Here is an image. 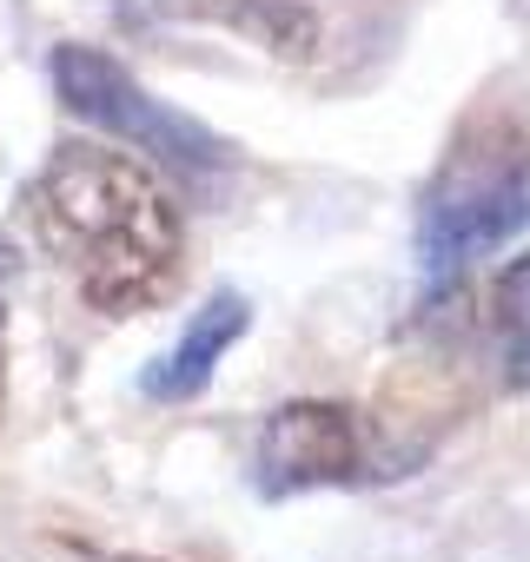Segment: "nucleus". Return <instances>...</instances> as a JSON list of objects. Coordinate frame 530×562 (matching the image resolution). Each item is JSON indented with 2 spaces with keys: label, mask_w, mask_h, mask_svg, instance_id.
<instances>
[{
  "label": "nucleus",
  "mask_w": 530,
  "mask_h": 562,
  "mask_svg": "<svg viewBox=\"0 0 530 562\" xmlns=\"http://www.w3.org/2000/svg\"><path fill=\"white\" fill-rule=\"evenodd\" d=\"M34 232L87 305L126 318L179 271V212L153 172L113 146H60L34 186Z\"/></svg>",
  "instance_id": "f257e3e1"
},
{
  "label": "nucleus",
  "mask_w": 530,
  "mask_h": 562,
  "mask_svg": "<svg viewBox=\"0 0 530 562\" xmlns=\"http://www.w3.org/2000/svg\"><path fill=\"white\" fill-rule=\"evenodd\" d=\"M54 93H60L67 113H80L87 126H107V133L133 139V146H146V153H159V159H173V166L212 172V166L225 159V146H219L199 120H186V113H173L166 100H153V93H146L120 60H107L100 47H80V41L54 47Z\"/></svg>",
  "instance_id": "f03ea898"
},
{
  "label": "nucleus",
  "mask_w": 530,
  "mask_h": 562,
  "mask_svg": "<svg viewBox=\"0 0 530 562\" xmlns=\"http://www.w3.org/2000/svg\"><path fill=\"white\" fill-rule=\"evenodd\" d=\"M530 225V159L510 153L497 166H451V179L431 192L424 225H418V251L438 278H451L457 265L510 245Z\"/></svg>",
  "instance_id": "7ed1b4c3"
},
{
  "label": "nucleus",
  "mask_w": 530,
  "mask_h": 562,
  "mask_svg": "<svg viewBox=\"0 0 530 562\" xmlns=\"http://www.w3.org/2000/svg\"><path fill=\"white\" fill-rule=\"evenodd\" d=\"M358 470V424L345 404H286L258 437V483L265 490H319Z\"/></svg>",
  "instance_id": "20e7f679"
},
{
  "label": "nucleus",
  "mask_w": 530,
  "mask_h": 562,
  "mask_svg": "<svg viewBox=\"0 0 530 562\" xmlns=\"http://www.w3.org/2000/svg\"><path fill=\"white\" fill-rule=\"evenodd\" d=\"M245 318H252V312H245V299H239V292H219V299H206V312L186 325L179 351H173V358H159V364L146 371V397H159V404H186V397H199V391L212 384L219 358L239 345Z\"/></svg>",
  "instance_id": "39448f33"
},
{
  "label": "nucleus",
  "mask_w": 530,
  "mask_h": 562,
  "mask_svg": "<svg viewBox=\"0 0 530 562\" xmlns=\"http://www.w3.org/2000/svg\"><path fill=\"white\" fill-rule=\"evenodd\" d=\"M186 14H206V21H225L239 34H252L258 47H273L286 60H306L319 47V27L312 14L299 8H279V0H186Z\"/></svg>",
  "instance_id": "423d86ee"
},
{
  "label": "nucleus",
  "mask_w": 530,
  "mask_h": 562,
  "mask_svg": "<svg viewBox=\"0 0 530 562\" xmlns=\"http://www.w3.org/2000/svg\"><path fill=\"white\" fill-rule=\"evenodd\" d=\"M490 325L504 331V345L530 338V251L497 271V285H490Z\"/></svg>",
  "instance_id": "0eeeda50"
},
{
  "label": "nucleus",
  "mask_w": 530,
  "mask_h": 562,
  "mask_svg": "<svg viewBox=\"0 0 530 562\" xmlns=\"http://www.w3.org/2000/svg\"><path fill=\"white\" fill-rule=\"evenodd\" d=\"M504 384H510V391H530V338L504 351Z\"/></svg>",
  "instance_id": "6e6552de"
}]
</instances>
